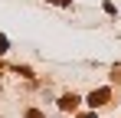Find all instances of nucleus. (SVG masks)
I'll list each match as a JSON object with an SVG mask.
<instances>
[{
  "instance_id": "nucleus-3",
  "label": "nucleus",
  "mask_w": 121,
  "mask_h": 118,
  "mask_svg": "<svg viewBox=\"0 0 121 118\" xmlns=\"http://www.w3.org/2000/svg\"><path fill=\"white\" fill-rule=\"evenodd\" d=\"M26 118H43V115H39V112H30V115H26Z\"/></svg>"
},
{
  "instance_id": "nucleus-2",
  "label": "nucleus",
  "mask_w": 121,
  "mask_h": 118,
  "mask_svg": "<svg viewBox=\"0 0 121 118\" xmlns=\"http://www.w3.org/2000/svg\"><path fill=\"white\" fill-rule=\"evenodd\" d=\"M75 102H79V98H75V95H62V102H59V105H62V108H72Z\"/></svg>"
},
{
  "instance_id": "nucleus-1",
  "label": "nucleus",
  "mask_w": 121,
  "mask_h": 118,
  "mask_svg": "<svg viewBox=\"0 0 121 118\" xmlns=\"http://www.w3.org/2000/svg\"><path fill=\"white\" fill-rule=\"evenodd\" d=\"M108 95H111L108 89H98V92H92V95H88V105H95V108H98V105L108 102Z\"/></svg>"
}]
</instances>
